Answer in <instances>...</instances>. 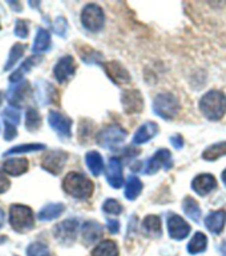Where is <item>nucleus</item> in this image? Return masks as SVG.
Listing matches in <instances>:
<instances>
[{"label": "nucleus", "mask_w": 226, "mask_h": 256, "mask_svg": "<svg viewBox=\"0 0 226 256\" xmlns=\"http://www.w3.org/2000/svg\"><path fill=\"white\" fill-rule=\"evenodd\" d=\"M76 66L73 58L69 55L63 56L61 59L56 63L55 70H53V75L59 83H65L68 79H71L72 76L75 75Z\"/></svg>", "instance_id": "ddd939ff"}, {"label": "nucleus", "mask_w": 226, "mask_h": 256, "mask_svg": "<svg viewBox=\"0 0 226 256\" xmlns=\"http://www.w3.org/2000/svg\"><path fill=\"white\" fill-rule=\"evenodd\" d=\"M103 211L108 215H120L123 212V206L117 200L108 199L103 204Z\"/></svg>", "instance_id": "e433bc0d"}, {"label": "nucleus", "mask_w": 226, "mask_h": 256, "mask_svg": "<svg viewBox=\"0 0 226 256\" xmlns=\"http://www.w3.org/2000/svg\"><path fill=\"white\" fill-rule=\"evenodd\" d=\"M225 222H226V212L225 211H216L211 212L209 215L205 218V226L212 234H216L219 235L221 234L225 227Z\"/></svg>", "instance_id": "6ab92c4d"}, {"label": "nucleus", "mask_w": 226, "mask_h": 256, "mask_svg": "<svg viewBox=\"0 0 226 256\" xmlns=\"http://www.w3.org/2000/svg\"><path fill=\"white\" fill-rule=\"evenodd\" d=\"M125 138H127V132L124 131L123 128L119 126H108L97 134L96 142L100 147L115 151L124 143Z\"/></svg>", "instance_id": "20e7f679"}, {"label": "nucleus", "mask_w": 226, "mask_h": 256, "mask_svg": "<svg viewBox=\"0 0 226 256\" xmlns=\"http://www.w3.org/2000/svg\"><path fill=\"white\" fill-rule=\"evenodd\" d=\"M31 92V87L27 80H21L19 83H16L15 86H12L7 92V100L8 103L11 104L12 107L21 108L28 100Z\"/></svg>", "instance_id": "6e6552de"}, {"label": "nucleus", "mask_w": 226, "mask_h": 256, "mask_svg": "<svg viewBox=\"0 0 226 256\" xmlns=\"http://www.w3.org/2000/svg\"><path fill=\"white\" fill-rule=\"evenodd\" d=\"M28 167H29V163L24 158H13V159L5 160L3 163L4 174H8L11 176L23 175L28 171Z\"/></svg>", "instance_id": "a211bd4d"}, {"label": "nucleus", "mask_w": 226, "mask_h": 256, "mask_svg": "<svg viewBox=\"0 0 226 256\" xmlns=\"http://www.w3.org/2000/svg\"><path fill=\"white\" fill-rule=\"evenodd\" d=\"M121 104H123L124 111L127 114H137L143 110V96L137 90H129V91L123 92Z\"/></svg>", "instance_id": "4468645a"}, {"label": "nucleus", "mask_w": 226, "mask_h": 256, "mask_svg": "<svg viewBox=\"0 0 226 256\" xmlns=\"http://www.w3.org/2000/svg\"><path fill=\"white\" fill-rule=\"evenodd\" d=\"M200 110L208 120H221L226 114V96L219 90L207 92L200 100Z\"/></svg>", "instance_id": "f257e3e1"}, {"label": "nucleus", "mask_w": 226, "mask_h": 256, "mask_svg": "<svg viewBox=\"0 0 226 256\" xmlns=\"http://www.w3.org/2000/svg\"><path fill=\"white\" fill-rule=\"evenodd\" d=\"M92 256H119V248L115 242L104 240L92 251Z\"/></svg>", "instance_id": "bb28decb"}, {"label": "nucleus", "mask_w": 226, "mask_h": 256, "mask_svg": "<svg viewBox=\"0 0 226 256\" xmlns=\"http://www.w3.org/2000/svg\"><path fill=\"white\" fill-rule=\"evenodd\" d=\"M28 23H27V20H23V19H20L16 22L15 24V35L17 36V38H20V39H25L28 36Z\"/></svg>", "instance_id": "58836bf2"}, {"label": "nucleus", "mask_w": 226, "mask_h": 256, "mask_svg": "<svg viewBox=\"0 0 226 256\" xmlns=\"http://www.w3.org/2000/svg\"><path fill=\"white\" fill-rule=\"evenodd\" d=\"M153 110L163 119L171 120L176 118L180 112V103L176 96L171 95V94H161V95L156 96L155 102H153Z\"/></svg>", "instance_id": "39448f33"}, {"label": "nucleus", "mask_w": 226, "mask_h": 256, "mask_svg": "<svg viewBox=\"0 0 226 256\" xmlns=\"http://www.w3.org/2000/svg\"><path fill=\"white\" fill-rule=\"evenodd\" d=\"M81 235L85 244H93L103 236V228L97 222H85L81 228Z\"/></svg>", "instance_id": "aec40b11"}, {"label": "nucleus", "mask_w": 226, "mask_h": 256, "mask_svg": "<svg viewBox=\"0 0 226 256\" xmlns=\"http://www.w3.org/2000/svg\"><path fill=\"white\" fill-rule=\"evenodd\" d=\"M4 219H5V216H4V212L3 210L0 208V228L3 227V224H4Z\"/></svg>", "instance_id": "c03bdc74"}, {"label": "nucleus", "mask_w": 226, "mask_h": 256, "mask_svg": "<svg viewBox=\"0 0 226 256\" xmlns=\"http://www.w3.org/2000/svg\"><path fill=\"white\" fill-rule=\"evenodd\" d=\"M105 71H107L108 76H109L116 84H128L131 82L129 72H128L120 63H116V62L107 63L105 64Z\"/></svg>", "instance_id": "f3484780"}, {"label": "nucleus", "mask_w": 226, "mask_h": 256, "mask_svg": "<svg viewBox=\"0 0 226 256\" xmlns=\"http://www.w3.org/2000/svg\"><path fill=\"white\" fill-rule=\"evenodd\" d=\"M9 180L7 179V176L4 175L3 172L0 171V194H4L9 188Z\"/></svg>", "instance_id": "a19ab883"}, {"label": "nucleus", "mask_w": 226, "mask_h": 256, "mask_svg": "<svg viewBox=\"0 0 226 256\" xmlns=\"http://www.w3.org/2000/svg\"><path fill=\"white\" fill-rule=\"evenodd\" d=\"M183 208L184 212H185L193 222L199 223L200 219H201V210H200L199 203H197L193 198L187 196L183 202Z\"/></svg>", "instance_id": "c85d7f7f"}, {"label": "nucleus", "mask_w": 226, "mask_h": 256, "mask_svg": "<svg viewBox=\"0 0 226 256\" xmlns=\"http://www.w3.org/2000/svg\"><path fill=\"white\" fill-rule=\"evenodd\" d=\"M41 126V118L35 108H28L25 114V127L28 131H36Z\"/></svg>", "instance_id": "72a5a7b5"}, {"label": "nucleus", "mask_w": 226, "mask_h": 256, "mask_svg": "<svg viewBox=\"0 0 226 256\" xmlns=\"http://www.w3.org/2000/svg\"><path fill=\"white\" fill-rule=\"evenodd\" d=\"M5 131H4V138L5 140H13L15 139V136L17 135V130H16V126L13 124H9V123H5Z\"/></svg>", "instance_id": "ea45409f"}, {"label": "nucleus", "mask_w": 226, "mask_h": 256, "mask_svg": "<svg viewBox=\"0 0 226 256\" xmlns=\"http://www.w3.org/2000/svg\"><path fill=\"white\" fill-rule=\"evenodd\" d=\"M48 123L53 128V131L57 132V135L61 138H71V128H72V120L67 116L61 115L57 111H49L48 114Z\"/></svg>", "instance_id": "9d476101"}, {"label": "nucleus", "mask_w": 226, "mask_h": 256, "mask_svg": "<svg viewBox=\"0 0 226 256\" xmlns=\"http://www.w3.org/2000/svg\"><path fill=\"white\" fill-rule=\"evenodd\" d=\"M65 207H64V204L61 203H52V204H47L45 207L41 208V211L39 212V220L41 222H49V220H53L56 218H59L61 214L64 212Z\"/></svg>", "instance_id": "4be33fe9"}, {"label": "nucleus", "mask_w": 226, "mask_h": 256, "mask_svg": "<svg viewBox=\"0 0 226 256\" xmlns=\"http://www.w3.org/2000/svg\"><path fill=\"white\" fill-rule=\"evenodd\" d=\"M171 143H172V146L176 148V150H180V148H183L184 140L180 135H176V136H173V138H171Z\"/></svg>", "instance_id": "79ce46f5"}, {"label": "nucleus", "mask_w": 226, "mask_h": 256, "mask_svg": "<svg viewBox=\"0 0 226 256\" xmlns=\"http://www.w3.org/2000/svg\"><path fill=\"white\" fill-rule=\"evenodd\" d=\"M223 252H224V256H226V244L223 246Z\"/></svg>", "instance_id": "49530a36"}, {"label": "nucleus", "mask_w": 226, "mask_h": 256, "mask_svg": "<svg viewBox=\"0 0 226 256\" xmlns=\"http://www.w3.org/2000/svg\"><path fill=\"white\" fill-rule=\"evenodd\" d=\"M51 46V34L44 30V28H39L37 34H36L35 43H33V52L35 54H40V52L47 51L48 48Z\"/></svg>", "instance_id": "5701e85b"}, {"label": "nucleus", "mask_w": 226, "mask_h": 256, "mask_svg": "<svg viewBox=\"0 0 226 256\" xmlns=\"http://www.w3.org/2000/svg\"><path fill=\"white\" fill-rule=\"evenodd\" d=\"M172 167V154L168 150L163 148L156 152L155 155L152 156L151 159L148 160L147 167H145V174L152 175L160 171V168H165L169 170Z\"/></svg>", "instance_id": "9b49d317"}, {"label": "nucleus", "mask_w": 226, "mask_h": 256, "mask_svg": "<svg viewBox=\"0 0 226 256\" xmlns=\"http://www.w3.org/2000/svg\"><path fill=\"white\" fill-rule=\"evenodd\" d=\"M24 50H25V46L24 44H15L13 47L11 48V51H9V56H8V60L5 62V66H4V71H8V70H11L13 66H15L20 59H21V56L24 54Z\"/></svg>", "instance_id": "7c9ffc66"}, {"label": "nucleus", "mask_w": 226, "mask_h": 256, "mask_svg": "<svg viewBox=\"0 0 226 256\" xmlns=\"http://www.w3.org/2000/svg\"><path fill=\"white\" fill-rule=\"evenodd\" d=\"M27 256H51V252L45 244L32 243L27 248Z\"/></svg>", "instance_id": "c9c22d12"}, {"label": "nucleus", "mask_w": 226, "mask_h": 256, "mask_svg": "<svg viewBox=\"0 0 226 256\" xmlns=\"http://www.w3.org/2000/svg\"><path fill=\"white\" fill-rule=\"evenodd\" d=\"M3 119L5 123L13 124L17 126L20 123V112L17 111V108L8 107L3 111Z\"/></svg>", "instance_id": "4c0bfd02"}, {"label": "nucleus", "mask_w": 226, "mask_h": 256, "mask_svg": "<svg viewBox=\"0 0 226 256\" xmlns=\"http://www.w3.org/2000/svg\"><path fill=\"white\" fill-rule=\"evenodd\" d=\"M77 230H79V222L76 219H68L57 224L53 230V234L60 243L68 246V244H72L75 242Z\"/></svg>", "instance_id": "0eeeda50"}, {"label": "nucleus", "mask_w": 226, "mask_h": 256, "mask_svg": "<svg viewBox=\"0 0 226 256\" xmlns=\"http://www.w3.org/2000/svg\"><path fill=\"white\" fill-rule=\"evenodd\" d=\"M168 231H169V235H171L172 239L183 240L189 235L191 226L181 216L172 214L168 218Z\"/></svg>", "instance_id": "f8f14e48"}, {"label": "nucleus", "mask_w": 226, "mask_h": 256, "mask_svg": "<svg viewBox=\"0 0 226 256\" xmlns=\"http://www.w3.org/2000/svg\"><path fill=\"white\" fill-rule=\"evenodd\" d=\"M33 212L27 206L21 204H13L9 208V224L13 228V231L27 232L33 228Z\"/></svg>", "instance_id": "7ed1b4c3"}, {"label": "nucleus", "mask_w": 226, "mask_h": 256, "mask_svg": "<svg viewBox=\"0 0 226 256\" xmlns=\"http://www.w3.org/2000/svg\"><path fill=\"white\" fill-rule=\"evenodd\" d=\"M1 100H3V94L0 92V104H1Z\"/></svg>", "instance_id": "de8ad7c7"}, {"label": "nucleus", "mask_w": 226, "mask_h": 256, "mask_svg": "<svg viewBox=\"0 0 226 256\" xmlns=\"http://www.w3.org/2000/svg\"><path fill=\"white\" fill-rule=\"evenodd\" d=\"M63 190L72 198L88 199V198H91L92 192H93V183L83 174L71 172L64 179Z\"/></svg>", "instance_id": "f03ea898"}, {"label": "nucleus", "mask_w": 226, "mask_h": 256, "mask_svg": "<svg viewBox=\"0 0 226 256\" xmlns=\"http://www.w3.org/2000/svg\"><path fill=\"white\" fill-rule=\"evenodd\" d=\"M159 132V126L153 122H148V123L143 124L141 127L137 130V132L133 136V143L135 144H144L153 139Z\"/></svg>", "instance_id": "412c9836"}, {"label": "nucleus", "mask_w": 226, "mask_h": 256, "mask_svg": "<svg viewBox=\"0 0 226 256\" xmlns=\"http://www.w3.org/2000/svg\"><path fill=\"white\" fill-rule=\"evenodd\" d=\"M105 16L97 4H87L81 12V23L88 31L97 32L104 27Z\"/></svg>", "instance_id": "423d86ee"}, {"label": "nucleus", "mask_w": 226, "mask_h": 256, "mask_svg": "<svg viewBox=\"0 0 226 256\" xmlns=\"http://www.w3.org/2000/svg\"><path fill=\"white\" fill-rule=\"evenodd\" d=\"M217 186L216 178L211 174H201V175L196 176L193 182H192V188L197 195H208L209 192L213 191Z\"/></svg>", "instance_id": "dca6fc26"}, {"label": "nucleus", "mask_w": 226, "mask_h": 256, "mask_svg": "<svg viewBox=\"0 0 226 256\" xmlns=\"http://www.w3.org/2000/svg\"><path fill=\"white\" fill-rule=\"evenodd\" d=\"M40 58H37V56H31L29 59H27L25 62H24L21 66H20L19 70H16L13 74H12L11 76H9V82L11 83H19V80H21V78L24 76V74L28 71H31L32 68L35 67L36 64L39 63L40 62Z\"/></svg>", "instance_id": "a878e982"}, {"label": "nucleus", "mask_w": 226, "mask_h": 256, "mask_svg": "<svg viewBox=\"0 0 226 256\" xmlns=\"http://www.w3.org/2000/svg\"><path fill=\"white\" fill-rule=\"evenodd\" d=\"M226 155V142H221V143L213 144L211 147H208L205 151L203 152V158L208 162H215V160L220 159L221 156Z\"/></svg>", "instance_id": "c756f323"}, {"label": "nucleus", "mask_w": 226, "mask_h": 256, "mask_svg": "<svg viewBox=\"0 0 226 256\" xmlns=\"http://www.w3.org/2000/svg\"><path fill=\"white\" fill-rule=\"evenodd\" d=\"M143 190V184L136 176H131L127 182V188H125V198L129 200H135L140 195Z\"/></svg>", "instance_id": "2f4dec72"}, {"label": "nucleus", "mask_w": 226, "mask_h": 256, "mask_svg": "<svg viewBox=\"0 0 226 256\" xmlns=\"http://www.w3.org/2000/svg\"><path fill=\"white\" fill-rule=\"evenodd\" d=\"M51 92H56L53 90L51 84H48L44 82L43 86H39L37 84V102L41 104H47V103H51L52 102V95Z\"/></svg>", "instance_id": "f704fd0d"}, {"label": "nucleus", "mask_w": 226, "mask_h": 256, "mask_svg": "<svg viewBox=\"0 0 226 256\" xmlns=\"http://www.w3.org/2000/svg\"><path fill=\"white\" fill-rule=\"evenodd\" d=\"M143 230L147 235L160 236L163 234V228H161V219L156 215L147 216L143 222Z\"/></svg>", "instance_id": "393cba45"}, {"label": "nucleus", "mask_w": 226, "mask_h": 256, "mask_svg": "<svg viewBox=\"0 0 226 256\" xmlns=\"http://www.w3.org/2000/svg\"><path fill=\"white\" fill-rule=\"evenodd\" d=\"M85 163H87L89 171L92 172V175L99 176L100 174H101V171H103L104 162H103V158H101V155H100L99 152H96V151L88 152L87 155H85Z\"/></svg>", "instance_id": "b1692460"}, {"label": "nucleus", "mask_w": 226, "mask_h": 256, "mask_svg": "<svg viewBox=\"0 0 226 256\" xmlns=\"http://www.w3.org/2000/svg\"><path fill=\"white\" fill-rule=\"evenodd\" d=\"M223 180H224V184L226 186V170H224L223 172Z\"/></svg>", "instance_id": "a18cd8bd"}, {"label": "nucleus", "mask_w": 226, "mask_h": 256, "mask_svg": "<svg viewBox=\"0 0 226 256\" xmlns=\"http://www.w3.org/2000/svg\"><path fill=\"white\" fill-rule=\"evenodd\" d=\"M107 180L113 188H121L124 184L123 164L119 159L112 158L107 167Z\"/></svg>", "instance_id": "2eb2a0df"}, {"label": "nucleus", "mask_w": 226, "mask_h": 256, "mask_svg": "<svg viewBox=\"0 0 226 256\" xmlns=\"http://www.w3.org/2000/svg\"><path fill=\"white\" fill-rule=\"evenodd\" d=\"M40 150H45V146L44 144H20V146H16V147L9 148L7 152H4V156L9 155H16V154H24V152H33V151H40Z\"/></svg>", "instance_id": "473e14b6"}, {"label": "nucleus", "mask_w": 226, "mask_h": 256, "mask_svg": "<svg viewBox=\"0 0 226 256\" xmlns=\"http://www.w3.org/2000/svg\"><path fill=\"white\" fill-rule=\"evenodd\" d=\"M108 230L112 234H117L120 230V224L117 220H108Z\"/></svg>", "instance_id": "37998d69"}, {"label": "nucleus", "mask_w": 226, "mask_h": 256, "mask_svg": "<svg viewBox=\"0 0 226 256\" xmlns=\"http://www.w3.org/2000/svg\"><path fill=\"white\" fill-rule=\"evenodd\" d=\"M208 246V238L207 235H204L203 232H196L192 240L188 244V251L189 254H200L207 250Z\"/></svg>", "instance_id": "cd10ccee"}, {"label": "nucleus", "mask_w": 226, "mask_h": 256, "mask_svg": "<svg viewBox=\"0 0 226 256\" xmlns=\"http://www.w3.org/2000/svg\"><path fill=\"white\" fill-rule=\"evenodd\" d=\"M68 154L64 151H49L43 158L41 167L52 175H59L67 163Z\"/></svg>", "instance_id": "1a4fd4ad"}]
</instances>
